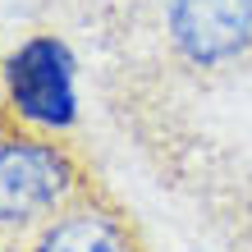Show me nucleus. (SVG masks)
I'll list each match as a JSON object with an SVG mask.
<instances>
[{
  "mask_svg": "<svg viewBox=\"0 0 252 252\" xmlns=\"http://www.w3.org/2000/svg\"><path fill=\"white\" fill-rule=\"evenodd\" d=\"M73 192L78 170L64 147L23 128H0V225H32L55 206H69Z\"/></svg>",
  "mask_w": 252,
  "mask_h": 252,
  "instance_id": "1",
  "label": "nucleus"
},
{
  "mask_svg": "<svg viewBox=\"0 0 252 252\" xmlns=\"http://www.w3.org/2000/svg\"><path fill=\"white\" fill-rule=\"evenodd\" d=\"M78 60L55 32L28 37L5 55V92L19 120L37 128H69L78 120Z\"/></svg>",
  "mask_w": 252,
  "mask_h": 252,
  "instance_id": "2",
  "label": "nucleus"
},
{
  "mask_svg": "<svg viewBox=\"0 0 252 252\" xmlns=\"http://www.w3.org/2000/svg\"><path fill=\"white\" fill-rule=\"evenodd\" d=\"M165 28L188 64L216 69L252 46V0H170Z\"/></svg>",
  "mask_w": 252,
  "mask_h": 252,
  "instance_id": "3",
  "label": "nucleus"
},
{
  "mask_svg": "<svg viewBox=\"0 0 252 252\" xmlns=\"http://www.w3.org/2000/svg\"><path fill=\"white\" fill-rule=\"evenodd\" d=\"M32 252H138L128 225L96 202H69L41 229Z\"/></svg>",
  "mask_w": 252,
  "mask_h": 252,
  "instance_id": "4",
  "label": "nucleus"
}]
</instances>
